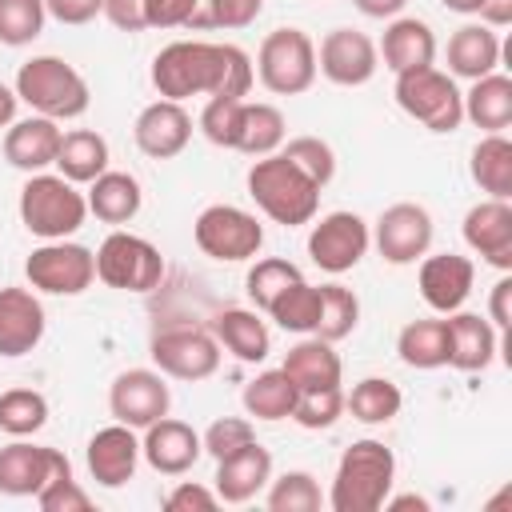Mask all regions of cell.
<instances>
[{
	"mask_svg": "<svg viewBox=\"0 0 512 512\" xmlns=\"http://www.w3.org/2000/svg\"><path fill=\"white\" fill-rule=\"evenodd\" d=\"M256 72L244 48L212 40H172L152 60V88L164 100L188 96H236L244 100Z\"/></svg>",
	"mask_w": 512,
	"mask_h": 512,
	"instance_id": "obj_1",
	"label": "cell"
},
{
	"mask_svg": "<svg viewBox=\"0 0 512 512\" xmlns=\"http://www.w3.org/2000/svg\"><path fill=\"white\" fill-rule=\"evenodd\" d=\"M248 196L272 224H284V228L308 224L320 208V184L304 176L280 148L268 156H256V164L248 168Z\"/></svg>",
	"mask_w": 512,
	"mask_h": 512,
	"instance_id": "obj_2",
	"label": "cell"
},
{
	"mask_svg": "<svg viewBox=\"0 0 512 512\" xmlns=\"http://www.w3.org/2000/svg\"><path fill=\"white\" fill-rule=\"evenodd\" d=\"M392 484H396L392 448H384L380 440H356L352 448H344L336 464L328 508L332 512H376L384 508Z\"/></svg>",
	"mask_w": 512,
	"mask_h": 512,
	"instance_id": "obj_3",
	"label": "cell"
},
{
	"mask_svg": "<svg viewBox=\"0 0 512 512\" xmlns=\"http://www.w3.org/2000/svg\"><path fill=\"white\" fill-rule=\"evenodd\" d=\"M16 96L48 120H76L88 112L92 92L88 80L60 56H32L16 72Z\"/></svg>",
	"mask_w": 512,
	"mask_h": 512,
	"instance_id": "obj_4",
	"label": "cell"
},
{
	"mask_svg": "<svg viewBox=\"0 0 512 512\" xmlns=\"http://www.w3.org/2000/svg\"><path fill=\"white\" fill-rule=\"evenodd\" d=\"M20 220L40 240H68L88 220V200L60 172H32L20 188Z\"/></svg>",
	"mask_w": 512,
	"mask_h": 512,
	"instance_id": "obj_5",
	"label": "cell"
},
{
	"mask_svg": "<svg viewBox=\"0 0 512 512\" xmlns=\"http://www.w3.org/2000/svg\"><path fill=\"white\" fill-rule=\"evenodd\" d=\"M392 92H396V104L412 120H420L428 132H456L460 120H464V92L436 64L396 72V88Z\"/></svg>",
	"mask_w": 512,
	"mask_h": 512,
	"instance_id": "obj_6",
	"label": "cell"
},
{
	"mask_svg": "<svg viewBox=\"0 0 512 512\" xmlns=\"http://www.w3.org/2000/svg\"><path fill=\"white\" fill-rule=\"evenodd\" d=\"M260 84L276 96H300L316 80V44L304 28H272L256 48Z\"/></svg>",
	"mask_w": 512,
	"mask_h": 512,
	"instance_id": "obj_7",
	"label": "cell"
},
{
	"mask_svg": "<svg viewBox=\"0 0 512 512\" xmlns=\"http://www.w3.org/2000/svg\"><path fill=\"white\" fill-rule=\"evenodd\" d=\"M96 280L116 292H152L164 280V256L152 240L116 228L96 248Z\"/></svg>",
	"mask_w": 512,
	"mask_h": 512,
	"instance_id": "obj_8",
	"label": "cell"
},
{
	"mask_svg": "<svg viewBox=\"0 0 512 512\" xmlns=\"http://www.w3.org/2000/svg\"><path fill=\"white\" fill-rule=\"evenodd\" d=\"M192 240L204 256L220 264H240L264 248V224L236 204H208L192 224Z\"/></svg>",
	"mask_w": 512,
	"mask_h": 512,
	"instance_id": "obj_9",
	"label": "cell"
},
{
	"mask_svg": "<svg viewBox=\"0 0 512 512\" xmlns=\"http://www.w3.org/2000/svg\"><path fill=\"white\" fill-rule=\"evenodd\" d=\"M24 276L36 292L48 296H80L96 280V252L72 240H44L24 260Z\"/></svg>",
	"mask_w": 512,
	"mask_h": 512,
	"instance_id": "obj_10",
	"label": "cell"
},
{
	"mask_svg": "<svg viewBox=\"0 0 512 512\" xmlns=\"http://www.w3.org/2000/svg\"><path fill=\"white\" fill-rule=\"evenodd\" d=\"M368 244H372V232H368V224L356 212H328L308 232V256H312V264L324 268V272H332V276L352 272L364 260Z\"/></svg>",
	"mask_w": 512,
	"mask_h": 512,
	"instance_id": "obj_11",
	"label": "cell"
},
{
	"mask_svg": "<svg viewBox=\"0 0 512 512\" xmlns=\"http://www.w3.org/2000/svg\"><path fill=\"white\" fill-rule=\"evenodd\" d=\"M152 364L172 380H208L220 368V344L204 328H168L152 340Z\"/></svg>",
	"mask_w": 512,
	"mask_h": 512,
	"instance_id": "obj_12",
	"label": "cell"
},
{
	"mask_svg": "<svg viewBox=\"0 0 512 512\" xmlns=\"http://www.w3.org/2000/svg\"><path fill=\"white\" fill-rule=\"evenodd\" d=\"M172 408V392L164 384V372L152 368H128L112 380L108 388V412L116 416V424L128 428H148L152 420L168 416Z\"/></svg>",
	"mask_w": 512,
	"mask_h": 512,
	"instance_id": "obj_13",
	"label": "cell"
},
{
	"mask_svg": "<svg viewBox=\"0 0 512 512\" xmlns=\"http://www.w3.org/2000/svg\"><path fill=\"white\" fill-rule=\"evenodd\" d=\"M68 472L72 464L60 448L28 444L24 436L0 448V492L4 496H36L52 476H68Z\"/></svg>",
	"mask_w": 512,
	"mask_h": 512,
	"instance_id": "obj_14",
	"label": "cell"
},
{
	"mask_svg": "<svg viewBox=\"0 0 512 512\" xmlns=\"http://www.w3.org/2000/svg\"><path fill=\"white\" fill-rule=\"evenodd\" d=\"M380 52L376 44L356 28H332L316 48V72H324L340 88H360L376 76Z\"/></svg>",
	"mask_w": 512,
	"mask_h": 512,
	"instance_id": "obj_15",
	"label": "cell"
},
{
	"mask_svg": "<svg viewBox=\"0 0 512 512\" xmlns=\"http://www.w3.org/2000/svg\"><path fill=\"white\" fill-rule=\"evenodd\" d=\"M376 248L388 264H416L432 248V216L424 204H388L376 220Z\"/></svg>",
	"mask_w": 512,
	"mask_h": 512,
	"instance_id": "obj_16",
	"label": "cell"
},
{
	"mask_svg": "<svg viewBox=\"0 0 512 512\" xmlns=\"http://www.w3.org/2000/svg\"><path fill=\"white\" fill-rule=\"evenodd\" d=\"M420 296L432 312H456L464 308V300L472 296V284H476V264L460 252H436V256H420Z\"/></svg>",
	"mask_w": 512,
	"mask_h": 512,
	"instance_id": "obj_17",
	"label": "cell"
},
{
	"mask_svg": "<svg viewBox=\"0 0 512 512\" xmlns=\"http://www.w3.org/2000/svg\"><path fill=\"white\" fill-rule=\"evenodd\" d=\"M132 140L144 156L152 160H172L188 148L192 140V116L184 112L180 100H152L148 108H140L136 124H132Z\"/></svg>",
	"mask_w": 512,
	"mask_h": 512,
	"instance_id": "obj_18",
	"label": "cell"
},
{
	"mask_svg": "<svg viewBox=\"0 0 512 512\" xmlns=\"http://www.w3.org/2000/svg\"><path fill=\"white\" fill-rule=\"evenodd\" d=\"M464 244L492 268H512V204L508 200H480L464 212Z\"/></svg>",
	"mask_w": 512,
	"mask_h": 512,
	"instance_id": "obj_19",
	"label": "cell"
},
{
	"mask_svg": "<svg viewBox=\"0 0 512 512\" xmlns=\"http://www.w3.org/2000/svg\"><path fill=\"white\" fill-rule=\"evenodd\" d=\"M140 456L160 472V476H184L200 456H204V444H200V432L184 420H172V416H160L144 428V440H140Z\"/></svg>",
	"mask_w": 512,
	"mask_h": 512,
	"instance_id": "obj_20",
	"label": "cell"
},
{
	"mask_svg": "<svg viewBox=\"0 0 512 512\" xmlns=\"http://www.w3.org/2000/svg\"><path fill=\"white\" fill-rule=\"evenodd\" d=\"M84 460H88V472L96 484L104 488H124L132 476H136V464H140V440H136V428L128 424H108L100 432H92L88 448H84Z\"/></svg>",
	"mask_w": 512,
	"mask_h": 512,
	"instance_id": "obj_21",
	"label": "cell"
},
{
	"mask_svg": "<svg viewBox=\"0 0 512 512\" xmlns=\"http://www.w3.org/2000/svg\"><path fill=\"white\" fill-rule=\"evenodd\" d=\"M44 304L32 288H0V356H28L44 340Z\"/></svg>",
	"mask_w": 512,
	"mask_h": 512,
	"instance_id": "obj_22",
	"label": "cell"
},
{
	"mask_svg": "<svg viewBox=\"0 0 512 512\" xmlns=\"http://www.w3.org/2000/svg\"><path fill=\"white\" fill-rule=\"evenodd\" d=\"M60 120H48V116H28V120H12L8 132H4V160L20 172H44L56 164V152H60Z\"/></svg>",
	"mask_w": 512,
	"mask_h": 512,
	"instance_id": "obj_23",
	"label": "cell"
},
{
	"mask_svg": "<svg viewBox=\"0 0 512 512\" xmlns=\"http://www.w3.org/2000/svg\"><path fill=\"white\" fill-rule=\"evenodd\" d=\"M268 480H272V452L260 440H252L248 448L216 460L212 488H216L220 504H248Z\"/></svg>",
	"mask_w": 512,
	"mask_h": 512,
	"instance_id": "obj_24",
	"label": "cell"
},
{
	"mask_svg": "<svg viewBox=\"0 0 512 512\" xmlns=\"http://www.w3.org/2000/svg\"><path fill=\"white\" fill-rule=\"evenodd\" d=\"M448 364L460 372H484L496 360V328L480 312H448Z\"/></svg>",
	"mask_w": 512,
	"mask_h": 512,
	"instance_id": "obj_25",
	"label": "cell"
},
{
	"mask_svg": "<svg viewBox=\"0 0 512 512\" xmlns=\"http://www.w3.org/2000/svg\"><path fill=\"white\" fill-rule=\"evenodd\" d=\"M384 56V64L392 72H408V68H424L436 60V36L428 20L416 16H392V24L384 28V40L376 48Z\"/></svg>",
	"mask_w": 512,
	"mask_h": 512,
	"instance_id": "obj_26",
	"label": "cell"
},
{
	"mask_svg": "<svg viewBox=\"0 0 512 512\" xmlns=\"http://www.w3.org/2000/svg\"><path fill=\"white\" fill-rule=\"evenodd\" d=\"M500 68V36L488 24H464L448 40V76L480 80Z\"/></svg>",
	"mask_w": 512,
	"mask_h": 512,
	"instance_id": "obj_27",
	"label": "cell"
},
{
	"mask_svg": "<svg viewBox=\"0 0 512 512\" xmlns=\"http://www.w3.org/2000/svg\"><path fill=\"white\" fill-rule=\"evenodd\" d=\"M212 336H216V344H224L244 364H260L272 352V332L256 308H224L212 320Z\"/></svg>",
	"mask_w": 512,
	"mask_h": 512,
	"instance_id": "obj_28",
	"label": "cell"
},
{
	"mask_svg": "<svg viewBox=\"0 0 512 512\" xmlns=\"http://www.w3.org/2000/svg\"><path fill=\"white\" fill-rule=\"evenodd\" d=\"M280 368L288 372V380H292L300 392L332 388V384H340V376H344L340 352H336L328 340H320V336H304L300 344H292Z\"/></svg>",
	"mask_w": 512,
	"mask_h": 512,
	"instance_id": "obj_29",
	"label": "cell"
},
{
	"mask_svg": "<svg viewBox=\"0 0 512 512\" xmlns=\"http://www.w3.org/2000/svg\"><path fill=\"white\" fill-rule=\"evenodd\" d=\"M88 212L104 224H128L140 204H144V192H140V180L132 172H112L104 168L92 184H88Z\"/></svg>",
	"mask_w": 512,
	"mask_h": 512,
	"instance_id": "obj_30",
	"label": "cell"
},
{
	"mask_svg": "<svg viewBox=\"0 0 512 512\" xmlns=\"http://www.w3.org/2000/svg\"><path fill=\"white\" fill-rule=\"evenodd\" d=\"M464 120L484 132H504L512 124V80L504 72L472 80V88L464 92Z\"/></svg>",
	"mask_w": 512,
	"mask_h": 512,
	"instance_id": "obj_31",
	"label": "cell"
},
{
	"mask_svg": "<svg viewBox=\"0 0 512 512\" xmlns=\"http://www.w3.org/2000/svg\"><path fill=\"white\" fill-rule=\"evenodd\" d=\"M108 168V140L92 128H72L60 136L56 152V172L72 184H92Z\"/></svg>",
	"mask_w": 512,
	"mask_h": 512,
	"instance_id": "obj_32",
	"label": "cell"
},
{
	"mask_svg": "<svg viewBox=\"0 0 512 512\" xmlns=\"http://www.w3.org/2000/svg\"><path fill=\"white\" fill-rule=\"evenodd\" d=\"M468 172L480 192H488L492 200H508L512 196V140L504 132H484V140H476L472 148Z\"/></svg>",
	"mask_w": 512,
	"mask_h": 512,
	"instance_id": "obj_33",
	"label": "cell"
},
{
	"mask_svg": "<svg viewBox=\"0 0 512 512\" xmlns=\"http://www.w3.org/2000/svg\"><path fill=\"white\" fill-rule=\"evenodd\" d=\"M284 132H288V124H284V112L276 104H260V100L252 104V100H244L240 128H236V148L232 152L268 156V152H276L284 144Z\"/></svg>",
	"mask_w": 512,
	"mask_h": 512,
	"instance_id": "obj_34",
	"label": "cell"
},
{
	"mask_svg": "<svg viewBox=\"0 0 512 512\" xmlns=\"http://www.w3.org/2000/svg\"><path fill=\"white\" fill-rule=\"evenodd\" d=\"M296 396H300V388L288 380V372L284 368H268V372H260L256 380H248L244 384V412L248 416H256V420H284V416H292V408H296Z\"/></svg>",
	"mask_w": 512,
	"mask_h": 512,
	"instance_id": "obj_35",
	"label": "cell"
},
{
	"mask_svg": "<svg viewBox=\"0 0 512 512\" xmlns=\"http://www.w3.org/2000/svg\"><path fill=\"white\" fill-rule=\"evenodd\" d=\"M396 352L408 368H444L448 364V324L444 320H412L396 336Z\"/></svg>",
	"mask_w": 512,
	"mask_h": 512,
	"instance_id": "obj_36",
	"label": "cell"
},
{
	"mask_svg": "<svg viewBox=\"0 0 512 512\" xmlns=\"http://www.w3.org/2000/svg\"><path fill=\"white\" fill-rule=\"evenodd\" d=\"M400 404H404L400 388H396L392 380H384V376H364V380H356L352 392L344 396V408H348L352 420H360V424H388V420L400 412Z\"/></svg>",
	"mask_w": 512,
	"mask_h": 512,
	"instance_id": "obj_37",
	"label": "cell"
},
{
	"mask_svg": "<svg viewBox=\"0 0 512 512\" xmlns=\"http://www.w3.org/2000/svg\"><path fill=\"white\" fill-rule=\"evenodd\" d=\"M360 324V300L352 288L344 284H320V320H316V332L320 340L336 344L344 336H352Z\"/></svg>",
	"mask_w": 512,
	"mask_h": 512,
	"instance_id": "obj_38",
	"label": "cell"
},
{
	"mask_svg": "<svg viewBox=\"0 0 512 512\" xmlns=\"http://www.w3.org/2000/svg\"><path fill=\"white\" fill-rule=\"evenodd\" d=\"M268 316L284 328V332H316V320H320V288L308 284V280H296L292 288H284L272 304H268Z\"/></svg>",
	"mask_w": 512,
	"mask_h": 512,
	"instance_id": "obj_39",
	"label": "cell"
},
{
	"mask_svg": "<svg viewBox=\"0 0 512 512\" xmlns=\"http://www.w3.org/2000/svg\"><path fill=\"white\" fill-rule=\"evenodd\" d=\"M268 512H316L324 504V492L316 484L312 472H280L276 480H268V496H264Z\"/></svg>",
	"mask_w": 512,
	"mask_h": 512,
	"instance_id": "obj_40",
	"label": "cell"
},
{
	"mask_svg": "<svg viewBox=\"0 0 512 512\" xmlns=\"http://www.w3.org/2000/svg\"><path fill=\"white\" fill-rule=\"evenodd\" d=\"M48 424V400L36 388H8L0 392V432L32 436Z\"/></svg>",
	"mask_w": 512,
	"mask_h": 512,
	"instance_id": "obj_41",
	"label": "cell"
},
{
	"mask_svg": "<svg viewBox=\"0 0 512 512\" xmlns=\"http://www.w3.org/2000/svg\"><path fill=\"white\" fill-rule=\"evenodd\" d=\"M296 280H304V276H300V268H296L292 260L268 256V260H256V264L248 268L244 292H248V300L256 304V312H268V304H272L284 288H292Z\"/></svg>",
	"mask_w": 512,
	"mask_h": 512,
	"instance_id": "obj_42",
	"label": "cell"
},
{
	"mask_svg": "<svg viewBox=\"0 0 512 512\" xmlns=\"http://www.w3.org/2000/svg\"><path fill=\"white\" fill-rule=\"evenodd\" d=\"M44 0H0V44L20 48L44 32Z\"/></svg>",
	"mask_w": 512,
	"mask_h": 512,
	"instance_id": "obj_43",
	"label": "cell"
},
{
	"mask_svg": "<svg viewBox=\"0 0 512 512\" xmlns=\"http://www.w3.org/2000/svg\"><path fill=\"white\" fill-rule=\"evenodd\" d=\"M264 12V0H196V12L188 20L192 32L204 28H248Z\"/></svg>",
	"mask_w": 512,
	"mask_h": 512,
	"instance_id": "obj_44",
	"label": "cell"
},
{
	"mask_svg": "<svg viewBox=\"0 0 512 512\" xmlns=\"http://www.w3.org/2000/svg\"><path fill=\"white\" fill-rule=\"evenodd\" d=\"M340 412H344V392H340V384H332V388L300 392V396H296V408H292V420H296L300 428L320 432V428H332V424L340 420Z\"/></svg>",
	"mask_w": 512,
	"mask_h": 512,
	"instance_id": "obj_45",
	"label": "cell"
},
{
	"mask_svg": "<svg viewBox=\"0 0 512 512\" xmlns=\"http://www.w3.org/2000/svg\"><path fill=\"white\" fill-rule=\"evenodd\" d=\"M280 152H284V156H288L304 176H312L320 188L336 176V152H332L320 136H296V140H288Z\"/></svg>",
	"mask_w": 512,
	"mask_h": 512,
	"instance_id": "obj_46",
	"label": "cell"
},
{
	"mask_svg": "<svg viewBox=\"0 0 512 512\" xmlns=\"http://www.w3.org/2000/svg\"><path fill=\"white\" fill-rule=\"evenodd\" d=\"M240 108H244V100H236V96H208V104H204V112H200V132H204L216 148H236Z\"/></svg>",
	"mask_w": 512,
	"mask_h": 512,
	"instance_id": "obj_47",
	"label": "cell"
},
{
	"mask_svg": "<svg viewBox=\"0 0 512 512\" xmlns=\"http://www.w3.org/2000/svg\"><path fill=\"white\" fill-rule=\"evenodd\" d=\"M252 440H256V432H252V424H248L244 416H220V420H212L208 432L200 436V444H204V452H208L212 460H224V456L248 448Z\"/></svg>",
	"mask_w": 512,
	"mask_h": 512,
	"instance_id": "obj_48",
	"label": "cell"
},
{
	"mask_svg": "<svg viewBox=\"0 0 512 512\" xmlns=\"http://www.w3.org/2000/svg\"><path fill=\"white\" fill-rule=\"evenodd\" d=\"M36 504H40V512H88L92 508V496L72 480V472L68 476H52L40 492H36Z\"/></svg>",
	"mask_w": 512,
	"mask_h": 512,
	"instance_id": "obj_49",
	"label": "cell"
},
{
	"mask_svg": "<svg viewBox=\"0 0 512 512\" xmlns=\"http://www.w3.org/2000/svg\"><path fill=\"white\" fill-rule=\"evenodd\" d=\"M216 504H220L216 488H204V484H196V480H184V484H176V488L164 496V508H168V512H212Z\"/></svg>",
	"mask_w": 512,
	"mask_h": 512,
	"instance_id": "obj_50",
	"label": "cell"
},
{
	"mask_svg": "<svg viewBox=\"0 0 512 512\" xmlns=\"http://www.w3.org/2000/svg\"><path fill=\"white\" fill-rule=\"evenodd\" d=\"M196 0H144L148 28H188Z\"/></svg>",
	"mask_w": 512,
	"mask_h": 512,
	"instance_id": "obj_51",
	"label": "cell"
},
{
	"mask_svg": "<svg viewBox=\"0 0 512 512\" xmlns=\"http://www.w3.org/2000/svg\"><path fill=\"white\" fill-rule=\"evenodd\" d=\"M100 16H104L112 28H120V32H140V28H148V20H144V0H104Z\"/></svg>",
	"mask_w": 512,
	"mask_h": 512,
	"instance_id": "obj_52",
	"label": "cell"
},
{
	"mask_svg": "<svg viewBox=\"0 0 512 512\" xmlns=\"http://www.w3.org/2000/svg\"><path fill=\"white\" fill-rule=\"evenodd\" d=\"M104 8V0H44V12L60 24H88L96 20Z\"/></svg>",
	"mask_w": 512,
	"mask_h": 512,
	"instance_id": "obj_53",
	"label": "cell"
},
{
	"mask_svg": "<svg viewBox=\"0 0 512 512\" xmlns=\"http://www.w3.org/2000/svg\"><path fill=\"white\" fill-rule=\"evenodd\" d=\"M488 320H492L496 332H504V328L512 324V280H508V276H500V280L492 284V296H488Z\"/></svg>",
	"mask_w": 512,
	"mask_h": 512,
	"instance_id": "obj_54",
	"label": "cell"
},
{
	"mask_svg": "<svg viewBox=\"0 0 512 512\" xmlns=\"http://www.w3.org/2000/svg\"><path fill=\"white\" fill-rule=\"evenodd\" d=\"M476 16L488 28H504V24H512V0H480Z\"/></svg>",
	"mask_w": 512,
	"mask_h": 512,
	"instance_id": "obj_55",
	"label": "cell"
},
{
	"mask_svg": "<svg viewBox=\"0 0 512 512\" xmlns=\"http://www.w3.org/2000/svg\"><path fill=\"white\" fill-rule=\"evenodd\" d=\"M352 4H356V12H364L372 20H392V16L404 12L408 0H352Z\"/></svg>",
	"mask_w": 512,
	"mask_h": 512,
	"instance_id": "obj_56",
	"label": "cell"
},
{
	"mask_svg": "<svg viewBox=\"0 0 512 512\" xmlns=\"http://www.w3.org/2000/svg\"><path fill=\"white\" fill-rule=\"evenodd\" d=\"M16 104H20V96H16V88H8V84H0V128H8V124L16 120Z\"/></svg>",
	"mask_w": 512,
	"mask_h": 512,
	"instance_id": "obj_57",
	"label": "cell"
},
{
	"mask_svg": "<svg viewBox=\"0 0 512 512\" xmlns=\"http://www.w3.org/2000/svg\"><path fill=\"white\" fill-rule=\"evenodd\" d=\"M384 508H392V512H404V508H416V512H424V508H428V500H424V496H392V492H388Z\"/></svg>",
	"mask_w": 512,
	"mask_h": 512,
	"instance_id": "obj_58",
	"label": "cell"
},
{
	"mask_svg": "<svg viewBox=\"0 0 512 512\" xmlns=\"http://www.w3.org/2000/svg\"><path fill=\"white\" fill-rule=\"evenodd\" d=\"M448 12H460V16H476V8H480V0H440Z\"/></svg>",
	"mask_w": 512,
	"mask_h": 512,
	"instance_id": "obj_59",
	"label": "cell"
}]
</instances>
